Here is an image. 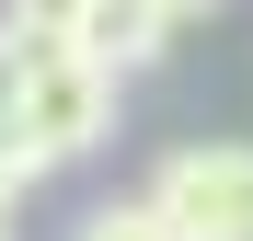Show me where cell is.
<instances>
[{
    "mask_svg": "<svg viewBox=\"0 0 253 241\" xmlns=\"http://www.w3.org/2000/svg\"><path fill=\"white\" fill-rule=\"evenodd\" d=\"M69 34H81V46H92V58L126 80V69H150V58H161L173 12H161V0H81V23H69Z\"/></svg>",
    "mask_w": 253,
    "mask_h": 241,
    "instance_id": "cell-3",
    "label": "cell"
},
{
    "mask_svg": "<svg viewBox=\"0 0 253 241\" xmlns=\"http://www.w3.org/2000/svg\"><path fill=\"white\" fill-rule=\"evenodd\" d=\"M161 12H173V23H196V12H219V0H161Z\"/></svg>",
    "mask_w": 253,
    "mask_h": 241,
    "instance_id": "cell-7",
    "label": "cell"
},
{
    "mask_svg": "<svg viewBox=\"0 0 253 241\" xmlns=\"http://www.w3.org/2000/svg\"><path fill=\"white\" fill-rule=\"evenodd\" d=\"M12 23H58V34H69V23H81V0H12Z\"/></svg>",
    "mask_w": 253,
    "mask_h": 241,
    "instance_id": "cell-6",
    "label": "cell"
},
{
    "mask_svg": "<svg viewBox=\"0 0 253 241\" xmlns=\"http://www.w3.org/2000/svg\"><path fill=\"white\" fill-rule=\"evenodd\" d=\"M150 195H161V218H173L184 241H253V149H242V138L173 149V161L150 172Z\"/></svg>",
    "mask_w": 253,
    "mask_h": 241,
    "instance_id": "cell-2",
    "label": "cell"
},
{
    "mask_svg": "<svg viewBox=\"0 0 253 241\" xmlns=\"http://www.w3.org/2000/svg\"><path fill=\"white\" fill-rule=\"evenodd\" d=\"M46 172H58V161H46V149H35V138L12 127V115H0V207H23V195H35V184H46Z\"/></svg>",
    "mask_w": 253,
    "mask_h": 241,
    "instance_id": "cell-5",
    "label": "cell"
},
{
    "mask_svg": "<svg viewBox=\"0 0 253 241\" xmlns=\"http://www.w3.org/2000/svg\"><path fill=\"white\" fill-rule=\"evenodd\" d=\"M12 127L46 149V161L104 149V127H115V69L81 46V34H58V23H12Z\"/></svg>",
    "mask_w": 253,
    "mask_h": 241,
    "instance_id": "cell-1",
    "label": "cell"
},
{
    "mask_svg": "<svg viewBox=\"0 0 253 241\" xmlns=\"http://www.w3.org/2000/svg\"><path fill=\"white\" fill-rule=\"evenodd\" d=\"M69 241H184V230L161 218V195H115V207H92Z\"/></svg>",
    "mask_w": 253,
    "mask_h": 241,
    "instance_id": "cell-4",
    "label": "cell"
},
{
    "mask_svg": "<svg viewBox=\"0 0 253 241\" xmlns=\"http://www.w3.org/2000/svg\"><path fill=\"white\" fill-rule=\"evenodd\" d=\"M12 218H23V207H0V241H12Z\"/></svg>",
    "mask_w": 253,
    "mask_h": 241,
    "instance_id": "cell-8",
    "label": "cell"
}]
</instances>
